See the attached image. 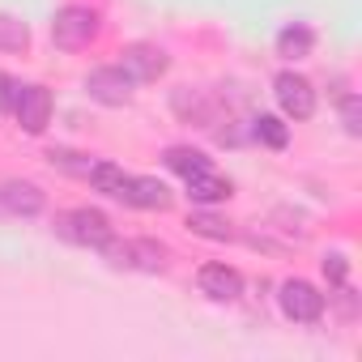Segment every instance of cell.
I'll return each instance as SVG.
<instances>
[{"mask_svg": "<svg viewBox=\"0 0 362 362\" xmlns=\"http://www.w3.org/2000/svg\"><path fill=\"white\" fill-rule=\"evenodd\" d=\"M311 47H315V35H311V26H303V22H294V26H286V30L277 35V52H281L286 60H303V56H311Z\"/></svg>", "mask_w": 362, "mask_h": 362, "instance_id": "14", "label": "cell"}, {"mask_svg": "<svg viewBox=\"0 0 362 362\" xmlns=\"http://www.w3.org/2000/svg\"><path fill=\"white\" fill-rule=\"evenodd\" d=\"M341 115H345V132L349 136H362V111H358V98L354 94L341 103Z\"/></svg>", "mask_w": 362, "mask_h": 362, "instance_id": "21", "label": "cell"}, {"mask_svg": "<svg viewBox=\"0 0 362 362\" xmlns=\"http://www.w3.org/2000/svg\"><path fill=\"white\" fill-rule=\"evenodd\" d=\"M43 205H47V197L35 184H26V179H5L0 184V209H9L18 218H35V214H43Z\"/></svg>", "mask_w": 362, "mask_h": 362, "instance_id": "12", "label": "cell"}, {"mask_svg": "<svg viewBox=\"0 0 362 362\" xmlns=\"http://www.w3.org/2000/svg\"><path fill=\"white\" fill-rule=\"evenodd\" d=\"M26 43H30L26 22H18V18H9V13H0V52H22Z\"/></svg>", "mask_w": 362, "mask_h": 362, "instance_id": "18", "label": "cell"}, {"mask_svg": "<svg viewBox=\"0 0 362 362\" xmlns=\"http://www.w3.org/2000/svg\"><path fill=\"white\" fill-rule=\"evenodd\" d=\"M124 60H119V69L132 77V81H158L162 73H166V52L162 47H153V43H132V47H124L119 52Z\"/></svg>", "mask_w": 362, "mask_h": 362, "instance_id": "9", "label": "cell"}, {"mask_svg": "<svg viewBox=\"0 0 362 362\" xmlns=\"http://www.w3.org/2000/svg\"><path fill=\"white\" fill-rule=\"evenodd\" d=\"M197 286H201V294H209L214 303H235L239 294H243V277H239V269H230V264H201V273H197Z\"/></svg>", "mask_w": 362, "mask_h": 362, "instance_id": "11", "label": "cell"}, {"mask_svg": "<svg viewBox=\"0 0 362 362\" xmlns=\"http://www.w3.org/2000/svg\"><path fill=\"white\" fill-rule=\"evenodd\" d=\"M94 35H98V13L86 5H64L52 18V43L60 52H81L94 43Z\"/></svg>", "mask_w": 362, "mask_h": 362, "instance_id": "2", "label": "cell"}, {"mask_svg": "<svg viewBox=\"0 0 362 362\" xmlns=\"http://www.w3.org/2000/svg\"><path fill=\"white\" fill-rule=\"evenodd\" d=\"M162 162H166L175 175H184V179H188V175H197V170H209V166H214L201 149H188V145H170V149L162 153Z\"/></svg>", "mask_w": 362, "mask_h": 362, "instance_id": "15", "label": "cell"}, {"mask_svg": "<svg viewBox=\"0 0 362 362\" xmlns=\"http://www.w3.org/2000/svg\"><path fill=\"white\" fill-rule=\"evenodd\" d=\"M13 115H18L22 132L39 136V132H43V128L52 124V94H47V86H22V94H18V107H13Z\"/></svg>", "mask_w": 362, "mask_h": 362, "instance_id": "8", "label": "cell"}, {"mask_svg": "<svg viewBox=\"0 0 362 362\" xmlns=\"http://www.w3.org/2000/svg\"><path fill=\"white\" fill-rule=\"evenodd\" d=\"M18 94H22V81L9 77V73H0V111H13L18 107Z\"/></svg>", "mask_w": 362, "mask_h": 362, "instance_id": "20", "label": "cell"}, {"mask_svg": "<svg viewBox=\"0 0 362 362\" xmlns=\"http://www.w3.org/2000/svg\"><path fill=\"white\" fill-rule=\"evenodd\" d=\"M47 162L60 166V170H69V175H77V179H90V166H94L90 153H73V149H52Z\"/></svg>", "mask_w": 362, "mask_h": 362, "instance_id": "19", "label": "cell"}, {"mask_svg": "<svg viewBox=\"0 0 362 362\" xmlns=\"http://www.w3.org/2000/svg\"><path fill=\"white\" fill-rule=\"evenodd\" d=\"M170 107H175V115L184 119V124H197V128H214V124H222V115H226V107H222L209 90H192V86H179V90L170 94Z\"/></svg>", "mask_w": 362, "mask_h": 362, "instance_id": "4", "label": "cell"}, {"mask_svg": "<svg viewBox=\"0 0 362 362\" xmlns=\"http://www.w3.org/2000/svg\"><path fill=\"white\" fill-rule=\"evenodd\" d=\"M277 303H281L286 320H294V324H315V320L324 315V294H320L311 281H298V277L281 281V294H277Z\"/></svg>", "mask_w": 362, "mask_h": 362, "instance_id": "6", "label": "cell"}, {"mask_svg": "<svg viewBox=\"0 0 362 362\" xmlns=\"http://www.w3.org/2000/svg\"><path fill=\"white\" fill-rule=\"evenodd\" d=\"M188 230L201 235V239H214V243H230V239H235L230 222H222L218 214H205V209H197V214L188 218Z\"/></svg>", "mask_w": 362, "mask_h": 362, "instance_id": "16", "label": "cell"}, {"mask_svg": "<svg viewBox=\"0 0 362 362\" xmlns=\"http://www.w3.org/2000/svg\"><path fill=\"white\" fill-rule=\"evenodd\" d=\"M132 77L119 69V64H103V69H90L86 73V94L103 107H124L132 98Z\"/></svg>", "mask_w": 362, "mask_h": 362, "instance_id": "5", "label": "cell"}, {"mask_svg": "<svg viewBox=\"0 0 362 362\" xmlns=\"http://www.w3.org/2000/svg\"><path fill=\"white\" fill-rule=\"evenodd\" d=\"M252 132H256L269 149H286V141H290V128H286L277 115H260V119H252Z\"/></svg>", "mask_w": 362, "mask_h": 362, "instance_id": "17", "label": "cell"}, {"mask_svg": "<svg viewBox=\"0 0 362 362\" xmlns=\"http://www.w3.org/2000/svg\"><path fill=\"white\" fill-rule=\"evenodd\" d=\"M56 235L60 239H69V243H77V247H107L111 239H115V226H111V218L103 214V209H69V214H60L56 218Z\"/></svg>", "mask_w": 362, "mask_h": 362, "instance_id": "1", "label": "cell"}, {"mask_svg": "<svg viewBox=\"0 0 362 362\" xmlns=\"http://www.w3.org/2000/svg\"><path fill=\"white\" fill-rule=\"evenodd\" d=\"M103 252L115 269H136V273H162L166 256H170L166 243H158V239H111Z\"/></svg>", "mask_w": 362, "mask_h": 362, "instance_id": "3", "label": "cell"}, {"mask_svg": "<svg viewBox=\"0 0 362 362\" xmlns=\"http://www.w3.org/2000/svg\"><path fill=\"white\" fill-rule=\"evenodd\" d=\"M124 205L149 209V214H166V209H170V188L162 184V179H153V175H128Z\"/></svg>", "mask_w": 362, "mask_h": 362, "instance_id": "10", "label": "cell"}, {"mask_svg": "<svg viewBox=\"0 0 362 362\" xmlns=\"http://www.w3.org/2000/svg\"><path fill=\"white\" fill-rule=\"evenodd\" d=\"M273 94H277V103H281V111L290 115V119H311L315 115V86L303 77V73H277V81H273Z\"/></svg>", "mask_w": 362, "mask_h": 362, "instance_id": "7", "label": "cell"}, {"mask_svg": "<svg viewBox=\"0 0 362 362\" xmlns=\"http://www.w3.org/2000/svg\"><path fill=\"white\" fill-rule=\"evenodd\" d=\"M324 277H328L332 286H345V277H349V264H345V256H324Z\"/></svg>", "mask_w": 362, "mask_h": 362, "instance_id": "22", "label": "cell"}, {"mask_svg": "<svg viewBox=\"0 0 362 362\" xmlns=\"http://www.w3.org/2000/svg\"><path fill=\"white\" fill-rule=\"evenodd\" d=\"M184 184H188V197H192L197 205H218V201H226V197H230V184H226V179H222L214 166H209V170L188 175Z\"/></svg>", "mask_w": 362, "mask_h": 362, "instance_id": "13", "label": "cell"}]
</instances>
